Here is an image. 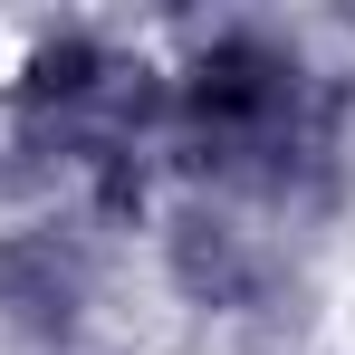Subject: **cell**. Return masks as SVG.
I'll use <instances>...</instances> for the list:
<instances>
[{"label":"cell","mask_w":355,"mask_h":355,"mask_svg":"<svg viewBox=\"0 0 355 355\" xmlns=\"http://www.w3.org/2000/svg\"><path fill=\"white\" fill-rule=\"evenodd\" d=\"M164 87H173L164 154L202 182L297 192L336 154V87L297 58L279 29H211Z\"/></svg>","instance_id":"obj_1"},{"label":"cell","mask_w":355,"mask_h":355,"mask_svg":"<svg viewBox=\"0 0 355 355\" xmlns=\"http://www.w3.org/2000/svg\"><path fill=\"white\" fill-rule=\"evenodd\" d=\"M87 297H96V250H87V231H58V221L0 231V317H10L19 336H49V346L77 336Z\"/></svg>","instance_id":"obj_2"},{"label":"cell","mask_w":355,"mask_h":355,"mask_svg":"<svg viewBox=\"0 0 355 355\" xmlns=\"http://www.w3.org/2000/svg\"><path fill=\"white\" fill-rule=\"evenodd\" d=\"M164 259H173V288L192 307H259L269 279H279V250L231 221V211H211V202H192L173 231H164Z\"/></svg>","instance_id":"obj_3"}]
</instances>
